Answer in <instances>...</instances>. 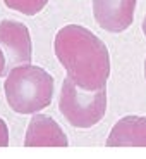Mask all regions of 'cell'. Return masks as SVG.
<instances>
[{
	"instance_id": "2",
	"label": "cell",
	"mask_w": 146,
	"mask_h": 159,
	"mask_svg": "<svg viewBox=\"0 0 146 159\" xmlns=\"http://www.w3.org/2000/svg\"><path fill=\"white\" fill-rule=\"evenodd\" d=\"M5 100L17 114H36L53 97V76L40 66L21 64L9 71L4 83Z\"/></svg>"
},
{
	"instance_id": "11",
	"label": "cell",
	"mask_w": 146,
	"mask_h": 159,
	"mask_svg": "<svg viewBox=\"0 0 146 159\" xmlns=\"http://www.w3.org/2000/svg\"><path fill=\"white\" fill-rule=\"evenodd\" d=\"M143 33H144V36H146V16H144V21H143Z\"/></svg>"
},
{
	"instance_id": "6",
	"label": "cell",
	"mask_w": 146,
	"mask_h": 159,
	"mask_svg": "<svg viewBox=\"0 0 146 159\" xmlns=\"http://www.w3.org/2000/svg\"><path fill=\"white\" fill-rule=\"evenodd\" d=\"M69 140L53 118L41 112L33 114L26 130L24 147H67Z\"/></svg>"
},
{
	"instance_id": "4",
	"label": "cell",
	"mask_w": 146,
	"mask_h": 159,
	"mask_svg": "<svg viewBox=\"0 0 146 159\" xmlns=\"http://www.w3.org/2000/svg\"><path fill=\"white\" fill-rule=\"evenodd\" d=\"M0 48L5 56L7 71L21 64H29L33 45L28 26L12 19L0 21Z\"/></svg>"
},
{
	"instance_id": "5",
	"label": "cell",
	"mask_w": 146,
	"mask_h": 159,
	"mask_svg": "<svg viewBox=\"0 0 146 159\" xmlns=\"http://www.w3.org/2000/svg\"><path fill=\"white\" fill-rule=\"evenodd\" d=\"M138 0H93V16L100 28L110 33H120L134 21Z\"/></svg>"
},
{
	"instance_id": "10",
	"label": "cell",
	"mask_w": 146,
	"mask_h": 159,
	"mask_svg": "<svg viewBox=\"0 0 146 159\" xmlns=\"http://www.w3.org/2000/svg\"><path fill=\"white\" fill-rule=\"evenodd\" d=\"M7 71V64H5V56L2 48H0V76H4V73Z\"/></svg>"
},
{
	"instance_id": "9",
	"label": "cell",
	"mask_w": 146,
	"mask_h": 159,
	"mask_svg": "<svg viewBox=\"0 0 146 159\" xmlns=\"http://www.w3.org/2000/svg\"><path fill=\"white\" fill-rule=\"evenodd\" d=\"M9 145V128L5 121L0 118V147H7Z\"/></svg>"
},
{
	"instance_id": "8",
	"label": "cell",
	"mask_w": 146,
	"mask_h": 159,
	"mask_svg": "<svg viewBox=\"0 0 146 159\" xmlns=\"http://www.w3.org/2000/svg\"><path fill=\"white\" fill-rule=\"evenodd\" d=\"M4 4L12 11H17L26 16H35L45 9L48 0H4Z\"/></svg>"
},
{
	"instance_id": "12",
	"label": "cell",
	"mask_w": 146,
	"mask_h": 159,
	"mask_svg": "<svg viewBox=\"0 0 146 159\" xmlns=\"http://www.w3.org/2000/svg\"><path fill=\"white\" fill-rule=\"evenodd\" d=\"M144 76H146V61H144Z\"/></svg>"
},
{
	"instance_id": "1",
	"label": "cell",
	"mask_w": 146,
	"mask_h": 159,
	"mask_svg": "<svg viewBox=\"0 0 146 159\" xmlns=\"http://www.w3.org/2000/svg\"><path fill=\"white\" fill-rule=\"evenodd\" d=\"M53 50L67 76L84 90L107 88L110 56L102 40L88 28L67 24L57 31Z\"/></svg>"
},
{
	"instance_id": "3",
	"label": "cell",
	"mask_w": 146,
	"mask_h": 159,
	"mask_svg": "<svg viewBox=\"0 0 146 159\" xmlns=\"http://www.w3.org/2000/svg\"><path fill=\"white\" fill-rule=\"evenodd\" d=\"M59 111L74 128L95 126L107 112V88L84 90L67 76L60 90Z\"/></svg>"
},
{
	"instance_id": "7",
	"label": "cell",
	"mask_w": 146,
	"mask_h": 159,
	"mask_svg": "<svg viewBox=\"0 0 146 159\" xmlns=\"http://www.w3.org/2000/svg\"><path fill=\"white\" fill-rule=\"evenodd\" d=\"M107 147H146V116H124L114 125Z\"/></svg>"
}]
</instances>
